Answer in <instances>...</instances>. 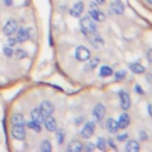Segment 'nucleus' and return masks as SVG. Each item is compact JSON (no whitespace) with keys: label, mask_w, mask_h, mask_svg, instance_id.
Instances as JSON below:
<instances>
[{"label":"nucleus","mask_w":152,"mask_h":152,"mask_svg":"<svg viewBox=\"0 0 152 152\" xmlns=\"http://www.w3.org/2000/svg\"><path fill=\"white\" fill-rule=\"evenodd\" d=\"M80 26H81L82 32L86 34H90V33H94L96 31V23L89 14L84 15L80 20Z\"/></svg>","instance_id":"obj_1"},{"label":"nucleus","mask_w":152,"mask_h":152,"mask_svg":"<svg viewBox=\"0 0 152 152\" xmlns=\"http://www.w3.org/2000/svg\"><path fill=\"white\" fill-rule=\"evenodd\" d=\"M17 43H18V42H17L15 38H12V37L8 38V45H10V46H14Z\"/></svg>","instance_id":"obj_32"},{"label":"nucleus","mask_w":152,"mask_h":152,"mask_svg":"<svg viewBox=\"0 0 152 152\" xmlns=\"http://www.w3.org/2000/svg\"><path fill=\"white\" fill-rule=\"evenodd\" d=\"M112 74H113V70H112L110 66H108V65H102V66L100 68V76H101V77H107V76H110Z\"/></svg>","instance_id":"obj_22"},{"label":"nucleus","mask_w":152,"mask_h":152,"mask_svg":"<svg viewBox=\"0 0 152 152\" xmlns=\"http://www.w3.org/2000/svg\"><path fill=\"white\" fill-rule=\"evenodd\" d=\"M75 57L76 59L82 61V62L88 61L90 58V51L84 46H77L75 50Z\"/></svg>","instance_id":"obj_3"},{"label":"nucleus","mask_w":152,"mask_h":152,"mask_svg":"<svg viewBox=\"0 0 152 152\" xmlns=\"http://www.w3.org/2000/svg\"><path fill=\"white\" fill-rule=\"evenodd\" d=\"M89 15H90L94 20H96V21H103V20H104V14H103L100 10H97V7H96V8L91 7L90 11H89Z\"/></svg>","instance_id":"obj_14"},{"label":"nucleus","mask_w":152,"mask_h":152,"mask_svg":"<svg viewBox=\"0 0 152 152\" xmlns=\"http://www.w3.org/2000/svg\"><path fill=\"white\" fill-rule=\"evenodd\" d=\"M2 52H4V55H5L6 57H12V56H13V50H12V46H10V45L4 46Z\"/></svg>","instance_id":"obj_27"},{"label":"nucleus","mask_w":152,"mask_h":152,"mask_svg":"<svg viewBox=\"0 0 152 152\" xmlns=\"http://www.w3.org/2000/svg\"><path fill=\"white\" fill-rule=\"evenodd\" d=\"M11 134L17 140H24L26 137V132H25L24 126H12Z\"/></svg>","instance_id":"obj_5"},{"label":"nucleus","mask_w":152,"mask_h":152,"mask_svg":"<svg viewBox=\"0 0 152 152\" xmlns=\"http://www.w3.org/2000/svg\"><path fill=\"white\" fill-rule=\"evenodd\" d=\"M146 1H147L148 4H151V5H152V0H146Z\"/></svg>","instance_id":"obj_41"},{"label":"nucleus","mask_w":152,"mask_h":152,"mask_svg":"<svg viewBox=\"0 0 152 152\" xmlns=\"http://www.w3.org/2000/svg\"><path fill=\"white\" fill-rule=\"evenodd\" d=\"M11 124L12 126H24L25 125L24 116L21 114H13L11 118Z\"/></svg>","instance_id":"obj_18"},{"label":"nucleus","mask_w":152,"mask_h":152,"mask_svg":"<svg viewBox=\"0 0 152 152\" xmlns=\"http://www.w3.org/2000/svg\"><path fill=\"white\" fill-rule=\"evenodd\" d=\"M96 1H97V2H99V4H102V2H103V1H104V0H96Z\"/></svg>","instance_id":"obj_40"},{"label":"nucleus","mask_w":152,"mask_h":152,"mask_svg":"<svg viewBox=\"0 0 152 152\" xmlns=\"http://www.w3.org/2000/svg\"><path fill=\"white\" fill-rule=\"evenodd\" d=\"M126 139H127V133H124V134L118 135V140H120V141H124V140H126Z\"/></svg>","instance_id":"obj_34"},{"label":"nucleus","mask_w":152,"mask_h":152,"mask_svg":"<svg viewBox=\"0 0 152 152\" xmlns=\"http://www.w3.org/2000/svg\"><path fill=\"white\" fill-rule=\"evenodd\" d=\"M139 148H140V146L135 140H128L126 144V151L127 152H138Z\"/></svg>","instance_id":"obj_20"},{"label":"nucleus","mask_w":152,"mask_h":152,"mask_svg":"<svg viewBox=\"0 0 152 152\" xmlns=\"http://www.w3.org/2000/svg\"><path fill=\"white\" fill-rule=\"evenodd\" d=\"M83 10H84V5L81 2V1H78V2H76L71 8H70V14L72 15V17H80L81 14H82V12H83Z\"/></svg>","instance_id":"obj_12"},{"label":"nucleus","mask_w":152,"mask_h":152,"mask_svg":"<svg viewBox=\"0 0 152 152\" xmlns=\"http://www.w3.org/2000/svg\"><path fill=\"white\" fill-rule=\"evenodd\" d=\"M140 139H141V140H146V139H147V135H146L145 132H140Z\"/></svg>","instance_id":"obj_36"},{"label":"nucleus","mask_w":152,"mask_h":152,"mask_svg":"<svg viewBox=\"0 0 152 152\" xmlns=\"http://www.w3.org/2000/svg\"><path fill=\"white\" fill-rule=\"evenodd\" d=\"M107 144H109V145H110V147H112V148H114V150H116V145H115V144H114V142H113V140H112V139H109V140H108V142H107Z\"/></svg>","instance_id":"obj_35"},{"label":"nucleus","mask_w":152,"mask_h":152,"mask_svg":"<svg viewBox=\"0 0 152 152\" xmlns=\"http://www.w3.org/2000/svg\"><path fill=\"white\" fill-rule=\"evenodd\" d=\"M18 30V24L14 19H10L5 23L4 27H2V32L6 36H12L13 33H15V31Z\"/></svg>","instance_id":"obj_2"},{"label":"nucleus","mask_w":152,"mask_h":152,"mask_svg":"<svg viewBox=\"0 0 152 152\" xmlns=\"http://www.w3.org/2000/svg\"><path fill=\"white\" fill-rule=\"evenodd\" d=\"M39 110L43 114V116L45 118V116H49V115H51L53 113L55 107L50 101H43L40 103V106H39Z\"/></svg>","instance_id":"obj_4"},{"label":"nucleus","mask_w":152,"mask_h":152,"mask_svg":"<svg viewBox=\"0 0 152 152\" xmlns=\"http://www.w3.org/2000/svg\"><path fill=\"white\" fill-rule=\"evenodd\" d=\"M120 106L122 109H128L131 106V97L128 93L126 91H120Z\"/></svg>","instance_id":"obj_9"},{"label":"nucleus","mask_w":152,"mask_h":152,"mask_svg":"<svg viewBox=\"0 0 152 152\" xmlns=\"http://www.w3.org/2000/svg\"><path fill=\"white\" fill-rule=\"evenodd\" d=\"M44 125H45V128L48 129V131H50V132H53V131H56L57 129V122H56V120L51 116V115H49V116H45L44 118Z\"/></svg>","instance_id":"obj_10"},{"label":"nucleus","mask_w":152,"mask_h":152,"mask_svg":"<svg viewBox=\"0 0 152 152\" xmlns=\"http://www.w3.org/2000/svg\"><path fill=\"white\" fill-rule=\"evenodd\" d=\"M148 113H150V115L152 116V104H148Z\"/></svg>","instance_id":"obj_38"},{"label":"nucleus","mask_w":152,"mask_h":152,"mask_svg":"<svg viewBox=\"0 0 152 152\" xmlns=\"http://www.w3.org/2000/svg\"><path fill=\"white\" fill-rule=\"evenodd\" d=\"M89 36H90L89 43H90L95 49H100V48L103 46L104 42H103V39H102V37H101L100 34H96V33L94 32V33H90Z\"/></svg>","instance_id":"obj_8"},{"label":"nucleus","mask_w":152,"mask_h":152,"mask_svg":"<svg viewBox=\"0 0 152 152\" xmlns=\"http://www.w3.org/2000/svg\"><path fill=\"white\" fill-rule=\"evenodd\" d=\"M106 127H107V129H108L110 133H118V131H119L118 121L114 120V119H112V118H109V119L106 121Z\"/></svg>","instance_id":"obj_16"},{"label":"nucleus","mask_w":152,"mask_h":152,"mask_svg":"<svg viewBox=\"0 0 152 152\" xmlns=\"http://www.w3.org/2000/svg\"><path fill=\"white\" fill-rule=\"evenodd\" d=\"M13 53H14V55H15V57H17V58H19V59L27 57V53H26L25 51H23V50H15V52H13Z\"/></svg>","instance_id":"obj_30"},{"label":"nucleus","mask_w":152,"mask_h":152,"mask_svg":"<svg viewBox=\"0 0 152 152\" xmlns=\"http://www.w3.org/2000/svg\"><path fill=\"white\" fill-rule=\"evenodd\" d=\"M129 69L134 74H142L145 71V66H142L140 63H132V64H129Z\"/></svg>","instance_id":"obj_21"},{"label":"nucleus","mask_w":152,"mask_h":152,"mask_svg":"<svg viewBox=\"0 0 152 152\" xmlns=\"http://www.w3.org/2000/svg\"><path fill=\"white\" fill-rule=\"evenodd\" d=\"M52 150V146L49 140H43L40 144V151L42 152H50Z\"/></svg>","instance_id":"obj_23"},{"label":"nucleus","mask_w":152,"mask_h":152,"mask_svg":"<svg viewBox=\"0 0 152 152\" xmlns=\"http://www.w3.org/2000/svg\"><path fill=\"white\" fill-rule=\"evenodd\" d=\"M110 10L115 13V14H122L125 11V6L120 0H114L110 4Z\"/></svg>","instance_id":"obj_13"},{"label":"nucleus","mask_w":152,"mask_h":152,"mask_svg":"<svg viewBox=\"0 0 152 152\" xmlns=\"http://www.w3.org/2000/svg\"><path fill=\"white\" fill-rule=\"evenodd\" d=\"M56 138H57L58 144L62 145L63 141H64V138H65V132H64L63 129H58V131H57V134H56Z\"/></svg>","instance_id":"obj_26"},{"label":"nucleus","mask_w":152,"mask_h":152,"mask_svg":"<svg viewBox=\"0 0 152 152\" xmlns=\"http://www.w3.org/2000/svg\"><path fill=\"white\" fill-rule=\"evenodd\" d=\"M95 147H96V146H95L94 144H91V142H88V144L86 145V147H84V148H86V151H93Z\"/></svg>","instance_id":"obj_31"},{"label":"nucleus","mask_w":152,"mask_h":152,"mask_svg":"<svg viewBox=\"0 0 152 152\" xmlns=\"http://www.w3.org/2000/svg\"><path fill=\"white\" fill-rule=\"evenodd\" d=\"M18 32H17V42L18 43H24V42H26L27 39H28V37H30V34H28V30L27 28H25V27H20V28H18L17 30Z\"/></svg>","instance_id":"obj_11"},{"label":"nucleus","mask_w":152,"mask_h":152,"mask_svg":"<svg viewBox=\"0 0 152 152\" xmlns=\"http://www.w3.org/2000/svg\"><path fill=\"white\" fill-rule=\"evenodd\" d=\"M104 113H106V108H104V106L102 103H97L93 109V116H94V119L96 121L102 120L103 116H104Z\"/></svg>","instance_id":"obj_7"},{"label":"nucleus","mask_w":152,"mask_h":152,"mask_svg":"<svg viewBox=\"0 0 152 152\" xmlns=\"http://www.w3.org/2000/svg\"><path fill=\"white\" fill-rule=\"evenodd\" d=\"M146 57H147V61H148L150 63H152V49H150V50L147 51Z\"/></svg>","instance_id":"obj_33"},{"label":"nucleus","mask_w":152,"mask_h":152,"mask_svg":"<svg viewBox=\"0 0 152 152\" xmlns=\"http://www.w3.org/2000/svg\"><path fill=\"white\" fill-rule=\"evenodd\" d=\"M31 118H32L33 121H37V122H39V124H42V122L44 121V116H43V114L40 113L39 108H33V109L31 110Z\"/></svg>","instance_id":"obj_19"},{"label":"nucleus","mask_w":152,"mask_h":152,"mask_svg":"<svg viewBox=\"0 0 152 152\" xmlns=\"http://www.w3.org/2000/svg\"><path fill=\"white\" fill-rule=\"evenodd\" d=\"M129 122H131V120H129V116H128V114H127V113H124V114H121V115H120V118H119V120H118V125H119V128H122V129L127 128V127L129 126Z\"/></svg>","instance_id":"obj_15"},{"label":"nucleus","mask_w":152,"mask_h":152,"mask_svg":"<svg viewBox=\"0 0 152 152\" xmlns=\"http://www.w3.org/2000/svg\"><path fill=\"white\" fill-rule=\"evenodd\" d=\"M94 129H95V124L91 122V121L87 122V124L84 125V127L81 129V137H82L83 139H89V138L93 135Z\"/></svg>","instance_id":"obj_6"},{"label":"nucleus","mask_w":152,"mask_h":152,"mask_svg":"<svg viewBox=\"0 0 152 152\" xmlns=\"http://www.w3.org/2000/svg\"><path fill=\"white\" fill-rule=\"evenodd\" d=\"M27 126H28V128L33 129L34 132H40V129H42L40 124H39V122H37V121H33V120L28 121V122H27Z\"/></svg>","instance_id":"obj_24"},{"label":"nucleus","mask_w":152,"mask_h":152,"mask_svg":"<svg viewBox=\"0 0 152 152\" xmlns=\"http://www.w3.org/2000/svg\"><path fill=\"white\" fill-rule=\"evenodd\" d=\"M135 89H137V91H138V93H142V90L140 89V87H139L138 84H137V87H135Z\"/></svg>","instance_id":"obj_39"},{"label":"nucleus","mask_w":152,"mask_h":152,"mask_svg":"<svg viewBox=\"0 0 152 152\" xmlns=\"http://www.w3.org/2000/svg\"><path fill=\"white\" fill-rule=\"evenodd\" d=\"M99 150H106V146H107V140L104 139V138H102V137H100L99 139H97V141H96V145H95Z\"/></svg>","instance_id":"obj_25"},{"label":"nucleus","mask_w":152,"mask_h":152,"mask_svg":"<svg viewBox=\"0 0 152 152\" xmlns=\"http://www.w3.org/2000/svg\"><path fill=\"white\" fill-rule=\"evenodd\" d=\"M88 61H89V64H88L89 69H94V68H95V66L99 64V62H100V59H99L97 57H94V58H89Z\"/></svg>","instance_id":"obj_28"},{"label":"nucleus","mask_w":152,"mask_h":152,"mask_svg":"<svg viewBox=\"0 0 152 152\" xmlns=\"http://www.w3.org/2000/svg\"><path fill=\"white\" fill-rule=\"evenodd\" d=\"M12 2H13L12 0H4V4H5L6 6H11V5H12Z\"/></svg>","instance_id":"obj_37"},{"label":"nucleus","mask_w":152,"mask_h":152,"mask_svg":"<svg viewBox=\"0 0 152 152\" xmlns=\"http://www.w3.org/2000/svg\"><path fill=\"white\" fill-rule=\"evenodd\" d=\"M125 77H126V70H120L115 72V80L120 81V80H124Z\"/></svg>","instance_id":"obj_29"},{"label":"nucleus","mask_w":152,"mask_h":152,"mask_svg":"<svg viewBox=\"0 0 152 152\" xmlns=\"http://www.w3.org/2000/svg\"><path fill=\"white\" fill-rule=\"evenodd\" d=\"M66 150L69 152H81L83 150V146H82V144L78 140H72V141L69 142Z\"/></svg>","instance_id":"obj_17"}]
</instances>
